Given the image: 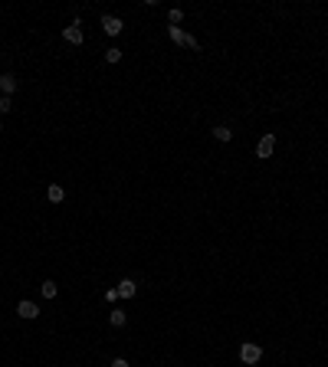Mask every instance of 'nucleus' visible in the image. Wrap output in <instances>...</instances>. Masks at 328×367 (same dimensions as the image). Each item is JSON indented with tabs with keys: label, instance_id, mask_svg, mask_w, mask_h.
I'll return each instance as SVG.
<instances>
[{
	"label": "nucleus",
	"instance_id": "obj_12",
	"mask_svg": "<svg viewBox=\"0 0 328 367\" xmlns=\"http://www.w3.org/2000/svg\"><path fill=\"white\" fill-rule=\"evenodd\" d=\"M109 321H112V328H122V325H125V321H128V312H122V308H115V312L109 315Z\"/></svg>",
	"mask_w": 328,
	"mask_h": 367
},
{
	"label": "nucleus",
	"instance_id": "obj_6",
	"mask_svg": "<svg viewBox=\"0 0 328 367\" xmlns=\"http://www.w3.org/2000/svg\"><path fill=\"white\" fill-rule=\"evenodd\" d=\"M16 315H20V318H26V321H33V318H39V305L30 302V298H23V302L16 305Z\"/></svg>",
	"mask_w": 328,
	"mask_h": 367
},
{
	"label": "nucleus",
	"instance_id": "obj_5",
	"mask_svg": "<svg viewBox=\"0 0 328 367\" xmlns=\"http://www.w3.org/2000/svg\"><path fill=\"white\" fill-rule=\"evenodd\" d=\"M102 30L109 33V36H118V33L125 30V23H122V16H112V13H105V16H102Z\"/></svg>",
	"mask_w": 328,
	"mask_h": 367
},
{
	"label": "nucleus",
	"instance_id": "obj_15",
	"mask_svg": "<svg viewBox=\"0 0 328 367\" xmlns=\"http://www.w3.org/2000/svg\"><path fill=\"white\" fill-rule=\"evenodd\" d=\"M10 109H13V102H10V95H0V115H7Z\"/></svg>",
	"mask_w": 328,
	"mask_h": 367
},
{
	"label": "nucleus",
	"instance_id": "obj_9",
	"mask_svg": "<svg viewBox=\"0 0 328 367\" xmlns=\"http://www.w3.org/2000/svg\"><path fill=\"white\" fill-rule=\"evenodd\" d=\"M46 197H49V203H63V200H66V190L59 187V184H49V187H46Z\"/></svg>",
	"mask_w": 328,
	"mask_h": 367
},
{
	"label": "nucleus",
	"instance_id": "obj_16",
	"mask_svg": "<svg viewBox=\"0 0 328 367\" xmlns=\"http://www.w3.org/2000/svg\"><path fill=\"white\" fill-rule=\"evenodd\" d=\"M105 302H109V305L118 302V289H109V292H105Z\"/></svg>",
	"mask_w": 328,
	"mask_h": 367
},
{
	"label": "nucleus",
	"instance_id": "obj_3",
	"mask_svg": "<svg viewBox=\"0 0 328 367\" xmlns=\"http://www.w3.org/2000/svg\"><path fill=\"white\" fill-rule=\"evenodd\" d=\"M63 39L66 43H72V46H79V43H82V39H86V33H82V20H72V26H66L63 30Z\"/></svg>",
	"mask_w": 328,
	"mask_h": 367
},
{
	"label": "nucleus",
	"instance_id": "obj_18",
	"mask_svg": "<svg viewBox=\"0 0 328 367\" xmlns=\"http://www.w3.org/2000/svg\"><path fill=\"white\" fill-rule=\"evenodd\" d=\"M0 131H3V125H0Z\"/></svg>",
	"mask_w": 328,
	"mask_h": 367
},
{
	"label": "nucleus",
	"instance_id": "obj_11",
	"mask_svg": "<svg viewBox=\"0 0 328 367\" xmlns=\"http://www.w3.org/2000/svg\"><path fill=\"white\" fill-rule=\"evenodd\" d=\"M39 292H43V298H56V295H59V285H56L53 279H46L43 285H39Z\"/></svg>",
	"mask_w": 328,
	"mask_h": 367
},
{
	"label": "nucleus",
	"instance_id": "obj_13",
	"mask_svg": "<svg viewBox=\"0 0 328 367\" xmlns=\"http://www.w3.org/2000/svg\"><path fill=\"white\" fill-rule=\"evenodd\" d=\"M118 59H122V49H118V46L105 49V63H118Z\"/></svg>",
	"mask_w": 328,
	"mask_h": 367
},
{
	"label": "nucleus",
	"instance_id": "obj_17",
	"mask_svg": "<svg viewBox=\"0 0 328 367\" xmlns=\"http://www.w3.org/2000/svg\"><path fill=\"white\" fill-rule=\"evenodd\" d=\"M112 367H132V364H128L125 358H112Z\"/></svg>",
	"mask_w": 328,
	"mask_h": 367
},
{
	"label": "nucleus",
	"instance_id": "obj_2",
	"mask_svg": "<svg viewBox=\"0 0 328 367\" xmlns=\"http://www.w3.org/2000/svg\"><path fill=\"white\" fill-rule=\"evenodd\" d=\"M240 361H243V364H259V361H263V348H259V344L256 341H243L240 344Z\"/></svg>",
	"mask_w": 328,
	"mask_h": 367
},
{
	"label": "nucleus",
	"instance_id": "obj_4",
	"mask_svg": "<svg viewBox=\"0 0 328 367\" xmlns=\"http://www.w3.org/2000/svg\"><path fill=\"white\" fill-rule=\"evenodd\" d=\"M273 151H276V134L266 131L263 138H259V144H256V157H273Z\"/></svg>",
	"mask_w": 328,
	"mask_h": 367
},
{
	"label": "nucleus",
	"instance_id": "obj_10",
	"mask_svg": "<svg viewBox=\"0 0 328 367\" xmlns=\"http://www.w3.org/2000/svg\"><path fill=\"white\" fill-rule=\"evenodd\" d=\"M213 138H217L220 144H227V141H233V131H230L227 125H217V128H213Z\"/></svg>",
	"mask_w": 328,
	"mask_h": 367
},
{
	"label": "nucleus",
	"instance_id": "obj_8",
	"mask_svg": "<svg viewBox=\"0 0 328 367\" xmlns=\"http://www.w3.org/2000/svg\"><path fill=\"white\" fill-rule=\"evenodd\" d=\"M16 92V76H0V95H13Z\"/></svg>",
	"mask_w": 328,
	"mask_h": 367
},
{
	"label": "nucleus",
	"instance_id": "obj_1",
	"mask_svg": "<svg viewBox=\"0 0 328 367\" xmlns=\"http://www.w3.org/2000/svg\"><path fill=\"white\" fill-rule=\"evenodd\" d=\"M167 36H171L174 46H187V49H200V43H197V36H190V33H184L180 26H167Z\"/></svg>",
	"mask_w": 328,
	"mask_h": 367
},
{
	"label": "nucleus",
	"instance_id": "obj_14",
	"mask_svg": "<svg viewBox=\"0 0 328 367\" xmlns=\"http://www.w3.org/2000/svg\"><path fill=\"white\" fill-rule=\"evenodd\" d=\"M167 20H171V26H177L180 20H184V10H177V7H174V10H167Z\"/></svg>",
	"mask_w": 328,
	"mask_h": 367
},
{
	"label": "nucleus",
	"instance_id": "obj_7",
	"mask_svg": "<svg viewBox=\"0 0 328 367\" xmlns=\"http://www.w3.org/2000/svg\"><path fill=\"white\" fill-rule=\"evenodd\" d=\"M138 295V282L135 279H122L118 282V298H135Z\"/></svg>",
	"mask_w": 328,
	"mask_h": 367
}]
</instances>
